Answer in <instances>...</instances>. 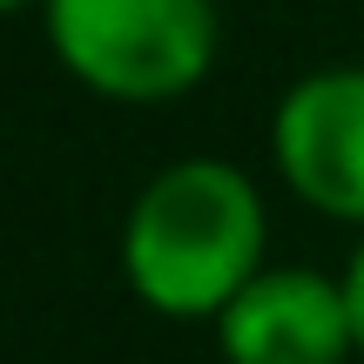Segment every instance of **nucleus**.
<instances>
[{
	"instance_id": "obj_3",
	"label": "nucleus",
	"mask_w": 364,
	"mask_h": 364,
	"mask_svg": "<svg viewBox=\"0 0 364 364\" xmlns=\"http://www.w3.org/2000/svg\"><path fill=\"white\" fill-rule=\"evenodd\" d=\"M270 169L311 216L364 236V61L304 68L277 95Z\"/></svg>"
},
{
	"instance_id": "obj_4",
	"label": "nucleus",
	"mask_w": 364,
	"mask_h": 364,
	"mask_svg": "<svg viewBox=\"0 0 364 364\" xmlns=\"http://www.w3.org/2000/svg\"><path fill=\"white\" fill-rule=\"evenodd\" d=\"M223 364H351L358 324L344 277L311 263H263L216 317Z\"/></svg>"
},
{
	"instance_id": "obj_6",
	"label": "nucleus",
	"mask_w": 364,
	"mask_h": 364,
	"mask_svg": "<svg viewBox=\"0 0 364 364\" xmlns=\"http://www.w3.org/2000/svg\"><path fill=\"white\" fill-rule=\"evenodd\" d=\"M21 7H41V0H0V14H21Z\"/></svg>"
},
{
	"instance_id": "obj_1",
	"label": "nucleus",
	"mask_w": 364,
	"mask_h": 364,
	"mask_svg": "<svg viewBox=\"0 0 364 364\" xmlns=\"http://www.w3.org/2000/svg\"><path fill=\"white\" fill-rule=\"evenodd\" d=\"M270 209L250 169L223 156H176L135 189L122 216V277L135 304L176 324H216L263 270Z\"/></svg>"
},
{
	"instance_id": "obj_5",
	"label": "nucleus",
	"mask_w": 364,
	"mask_h": 364,
	"mask_svg": "<svg viewBox=\"0 0 364 364\" xmlns=\"http://www.w3.org/2000/svg\"><path fill=\"white\" fill-rule=\"evenodd\" d=\"M344 297H351V324H358V358H364V236H358V250H351V263H344Z\"/></svg>"
},
{
	"instance_id": "obj_2",
	"label": "nucleus",
	"mask_w": 364,
	"mask_h": 364,
	"mask_svg": "<svg viewBox=\"0 0 364 364\" xmlns=\"http://www.w3.org/2000/svg\"><path fill=\"white\" fill-rule=\"evenodd\" d=\"M48 54L75 88L122 108H162L209 81L223 54L216 0H41Z\"/></svg>"
}]
</instances>
